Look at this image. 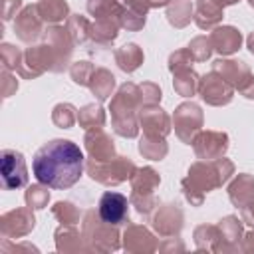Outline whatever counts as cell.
<instances>
[{"mask_svg":"<svg viewBox=\"0 0 254 254\" xmlns=\"http://www.w3.org/2000/svg\"><path fill=\"white\" fill-rule=\"evenodd\" d=\"M32 169L38 183L50 189H69L83 173V153L67 139H54L38 149Z\"/></svg>","mask_w":254,"mask_h":254,"instance_id":"6da1fadb","label":"cell"},{"mask_svg":"<svg viewBox=\"0 0 254 254\" xmlns=\"http://www.w3.org/2000/svg\"><path fill=\"white\" fill-rule=\"evenodd\" d=\"M28 181V171L22 153L18 151H2V183L6 189H20Z\"/></svg>","mask_w":254,"mask_h":254,"instance_id":"7a4b0ae2","label":"cell"},{"mask_svg":"<svg viewBox=\"0 0 254 254\" xmlns=\"http://www.w3.org/2000/svg\"><path fill=\"white\" fill-rule=\"evenodd\" d=\"M127 214V198L121 192H105L99 200V216L109 222L117 224Z\"/></svg>","mask_w":254,"mask_h":254,"instance_id":"3957f363","label":"cell"}]
</instances>
